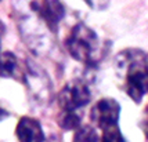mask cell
Returning <instances> with one entry per match:
<instances>
[{
  "label": "cell",
  "instance_id": "obj_9",
  "mask_svg": "<svg viewBox=\"0 0 148 142\" xmlns=\"http://www.w3.org/2000/svg\"><path fill=\"white\" fill-rule=\"evenodd\" d=\"M17 69H18V61H17L15 54L4 51L1 55V76L6 79L13 77Z\"/></svg>",
  "mask_w": 148,
  "mask_h": 142
},
{
  "label": "cell",
  "instance_id": "obj_8",
  "mask_svg": "<svg viewBox=\"0 0 148 142\" xmlns=\"http://www.w3.org/2000/svg\"><path fill=\"white\" fill-rule=\"evenodd\" d=\"M82 116L77 113V110H66L61 109L57 116V124L62 130H77L80 127Z\"/></svg>",
  "mask_w": 148,
  "mask_h": 142
},
{
  "label": "cell",
  "instance_id": "obj_4",
  "mask_svg": "<svg viewBox=\"0 0 148 142\" xmlns=\"http://www.w3.org/2000/svg\"><path fill=\"white\" fill-rule=\"evenodd\" d=\"M91 92L89 86L82 80H72L58 92L57 101L61 109L79 110L90 102Z\"/></svg>",
  "mask_w": 148,
  "mask_h": 142
},
{
  "label": "cell",
  "instance_id": "obj_3",
  "mask_svg": "<svg viewBox=\"0 0 148 142\" xmlns=\"http://www.w3.org/2000/svg\"><path fill=\"white\" fill-rule=\"evenodd\" d=\"M25 82L31 98L40 105H46L51 101V83L46 72L35 62H28L24 73Z\"/></svg>",
  "mask_w": 148,
  "mask_h": 142
},
{
  "label": "cell",
  "instance_id": "obj_11",
  "mask_svg": "<svg viewBox=\"0 0 148 142\" xmlns=\"http://www.w3.org/2000/svg\"><path fill=\"white\" fill-rule=\"evenodd\" d=\"M101 142H126V141H125V137H123L119 126L115 124V126L103 128Z\"/></svg>",
  "mask_w": 148,
  "mask_h": 142
},
{
  "label": "cell",
  "instance_id": "obj_7",
  "mask_svg": "<svg viewBox=\"0 0 148 142\" xmlns=\"http://www.w3.org/2000/svg\"><path fill=\"white\" fill-rule=\"evenodd\" d=\"M15 134L19 142H45V132L39 120L29 116L19 119Z\"/></svg>",
  "mask_w": 148,
  "mask_h": 142
},
{
  "label": "cell",
  "instance_id": "obj_2",
  "mask_svg": "<svg viewBox=\"0 0 148 142\" xmlns=\"http://www.w3.org/2000/svg\"><path fill=\"white\" fill-rule=\"evenodd\" d=\"M65 47L73 59L84 65H96L101 58V43L97 33L86 24H77L65 39Z\"/></svg>",
  "mask_w": 148,
  "mask_h": 142
},
{
  "label": "cell",
  "instance_id": "obj_14",
  "mask_svg": "<svg viewBox=\"0 0 148 142\" xmlns=\"http://www.w3.org/2000/svg\"><path fill=\"white\" fill-rule=\"evenodd\" d=\"M145 64H147V66H148V54L145 55Z\"/></svg>",
  "mask_w": 148,
  "mask_h": 142
},
{
  "label": "cell",
  "instance_id": "obj_12",
  "mask_svg": "<svg viewBox=\"0 0 148 142\" xmlns=\"http://www.w3.org/2000/svg\"><path fill=\"white\" fill-rule=\"evenodd\" d=\"M83 1L90 8L97 10V11H101L104 8H107L108 4H110V0H83Z\"/></svg>",
  "mask_w": 148,
  "mask_h": 142
},
{
  "label": "cell",
  "instance_id": "obj_10",
  "mask_svg": "<svg viewBox=\"0 0 148 142\" xmlns=\"http://www.w3.org/2000/svg\"><path fill=\"white\" fill-rule=\"evenodd\" d=\"M72 142H100V138L94 127L82 126L77 130H75V135H73Z\"/></svg>",
  "mask_w": 148,
  "mask_h": 142
},
{
  "label": "cell",
  "instance_id": "obj_6",
  "mask_svg": "<svg viewBox=\"0 0 148 142\" xmlns=\"http://www.w3.org/2000/svg\"><path fill=\"white\" fill-rule=\"evenodd\" d=\"M32 4L47 28L53 33L57 32L58 25L66 13L64 4L60 0H32Z\"/></svg>",
  "mask_w": 148,
  "mask_h": 142
},
{
  "label": "cell",
  "instance_id": "obj_5",
  "mask_svg": "<svg viewBox=\"0 0 148 142\" xmlns=\"http://www.w3.org/2000/svg\"><path fill=\"white\" fill-rule=\"evenodd\" d=\"M91 122L100 128L115 126L121 117V105L115 98H101L91 108Z\"/></svg>",
  "mask_w": 148,
  "mask_h": 142
},
{
  "label": "cell",
  "instance_id": "obj_13",
  "mask_svg": "<svg viewBox=\"0 0 148 142\" xmlns=\"http://www.w3.org/2000/svg\"><path fill=\"white\" fill-rule=\"evenodd\" d=\"M144 131H145V134L148 137V106L147 109H145V119H144Z\"/></svg>",
  "mask_w": 148,
  "mask_h": 142
},
{
  "label": "cell",
  "instance_id": "obj_1",
  "mask_svg": "<svg viewBox=\"0 0 148 142\" xmlns=\"http://www.w3.org/2000/svg\"><path fill=\"white\" fill-rule=\"evenodd\" d=\"M145 55L140 48H126L115 58V72L123 82V88L132 101L140 103L148 94V66Z\"/></svg>",
  "mask_w": 148,
  "mask_h": 142
}]
</instances>
